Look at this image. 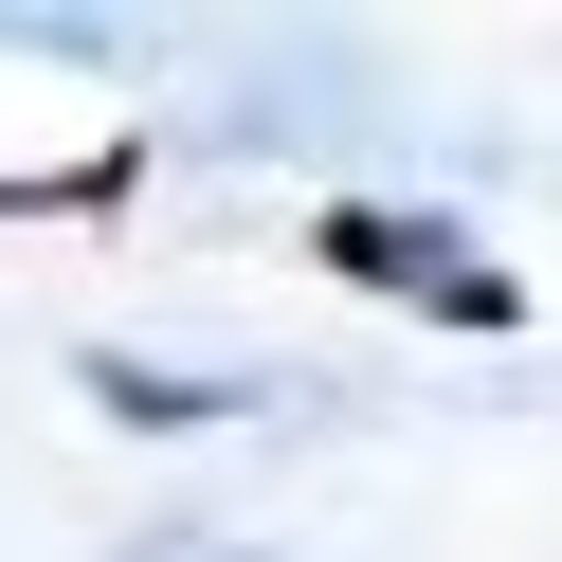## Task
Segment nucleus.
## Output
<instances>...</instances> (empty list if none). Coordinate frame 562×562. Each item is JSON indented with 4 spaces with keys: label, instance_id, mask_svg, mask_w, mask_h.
<instances>
[{
    "label": "nucleus",
    "instance_id": "1",
    "mask_svg": "<svg viewBox=\"0 0 562 562\" xmlns=\"http://www.w3.org/2000/svg\"><path fill=\"white\" fill-rule=\"evenodd\" d=\"M308 272H345V291H381V308H436V327H508V272L472 255L453 218H417V200H327L308 218Z\"/></svg>",
    "mask_w": 562,
    "mask_h": 562
},
{
    "label": "nucleus",
    "instance_id": "2",
    "mask_svg": "<svg viewBox=\"0 0 562 562\" xmlns=\"http://www.w3.org/2000/svg\"><path fill=\"white\" fill-rule=\"evenodd\" d=\"M91 400L146 417V436H200V417H255L272 381H218V363H127V345H91Z\"/></svg>",
    "mask_w": 562,
    "mask_h": 562
}]
</instances>
